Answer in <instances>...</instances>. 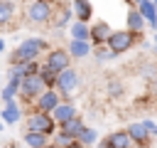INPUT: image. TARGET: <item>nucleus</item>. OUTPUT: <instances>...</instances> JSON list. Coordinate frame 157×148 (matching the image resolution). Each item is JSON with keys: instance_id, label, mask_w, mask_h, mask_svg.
<instances>
[{"instance_id": "nucleus-22", "label": "nucleus", "mask_w": 157, "mask_h": 148, "mask_svg": "<svg viewBox=\"0 0 157 148\" xmlns=\"http://www.w3.org/2000/svg\"><path fill=\"white\" fill-rule=\"evenodd\" d=\"M49 141H52V138H47V136H42V133H32V131H25V133H22L25 148H44Z\"/></svg>"}, {"instance_id": "nucleus-4", "label": "nucleus", "mask_w": 157, "mask_h": 148, "mask_svg": "<svg viewBox=\"0 0 157 148\" xmlns=\"http://www.w3.org/2000/svg\"><path fill=\"white\" fill-rule=\"evenodd\" d=\"M78 86H81V74H78V69H74V67L64 69V72L56 76V91H59L61 101H71V99H74L71 94L78 91Z\"/></svg>"}, {"instance_id": "nucleus-12", "label": "nucleus", "mask_w": 157, "mask_h": 148, "mask_svg": "<svg viewBox=\"0 0 157 148\" xmlns=\"http://www.w3.org/2000/svg\"><path fill=\"white\" fill-rule=\"evenodd\" d=\"M110 35H113V27L105 20H98V22L91 25V44L93 47H103L110 39Z\"/></svg>"}, {"instance_id": "nucleus-25", "label": "nucleus", "mask_w": 157, "mask_h": 148, "mask_svg": "<svg viewBox=\"0 0 157 148\" xmlns=\"http://www.w3.org/2000/svg\"><path fill=\"white\" fill-rule=\"evenodd\" d=\"M56 76H59V74H54L52 69H47V67L42 64V69H39V79H42L44 89H56Z\"/></svg>"}, {"instance_id": "nucleus-39", "label": "nucleus", "mask_w": 157, "mask_h": 148, "mask_svg": "<svg viewBox=\"0 0 157 148\" xmlns=\"http://www.w3.org/2000/svg\"><path fill=\"white\" fill-rule=\"evenodd\" d=\"M152 52H155V57H157V47H152Z\"/></svg>"}, {"instance_id": "nucleus-14", "label": "nucleus", "mask_w": 157, "mask_h": 148, "mask_svg": "<svg viewBox=\"0 0 157 148\" xmlns=\"http://www.w3.org/2000/svg\"><path fill=\"white\" fill-rule=\"evenodd\" d=\"M135 7H137V12L142 15L145 25H147L152 32H157V5H155L152 0H137Z\"/></svg>"}, {"instance_id": "nucleus-32", "label": "nucleus", "mask_w": 157, "mask_h": 148, "mask_svg": "<svg viewBox=\"0 0 157 148\" xmlns=\"http://www.w3.org/2000/svg\"><path fill=\"white\" fill-rule=\"evenodd\" d=\"M150 91H152V94H155V96H157V76H155V79H152V81H150Z\"/></svg>"}, {"instance_id": "nucleus-5", "label": "nucleus", "mask_w": 157, "mask_h": 148, "mask_svg": "<svg viewBox=\"0 0 157 148\" xmlns=\"http://www.w3.org/2000/svg\"><path fill=\"white\" fill-rule=\"evenodd\" d=\"M137 42H142V37H140V35H132V32H128V30L123 27V30H113V35H110V39L105 42V47L113 49L115 54H125V52H130Z\"/></svg>"}, {"instance_id": "nucleus-18", "label": "nucleus", "mask_w": 157, "mask_h": 148, "mask_svg": "<svg viewBox=\"0 0 157 148\" xmlns=\"http://www.w3.org/2000/svg\"><path fill=\"white\" fill-rule=\"evenodd\" d=\"M17 2L12 0H0V27H10L12 20L17 17Z\"/></svg>"}, {"instance_id": "nucleus-24", "label": "nucleus", "mask_w": 157, "mask_h": 148, "mask_svg": "<svg viewBox=\"0 0 157 148\" xmlns=\"http://www.w3.org/2000/svg\"><path fill=\"white\" fill-rule=\"evenodd\" d=\"M83 116H76V118H71L69 123H64V126H59V131H64L66 136H71V138H78V133L83 131Z\"/></svg>"}, {"instance_id": "nucleus-38", "label": "nucleus", "mask_w": 157, "mask_h": 148, "mask_svg": "<svg viewBox=\"0 0 157 148\" xmlns=\"http://www.w3.org/2000/svg\"><path fill=\"white\" fill-rule=\"evenodd\" d=\"M2 128H5V123H2V121H0V133H2Z\"/></svg>"}, {"instance_id": "nucleus-28", "label": "nucleus", "mask_w": 157, "mask_h": 148, "mask_svg": "<svg viewBox=\"0 0 157 148\" xmlns=\"http://www.w3.org/2000/svg\"><path fill=\"white\" fill-rule=\"evenodd\" d=\"M27 74H25V64H10L7 67V79H17V81H22Z\"/></svg>"}, {"instance_id": "nucleus-37", "label": "nucleus", "mask_w": 157, "mask_h": 148, "mask_svg": "<svg viewBox=\"0 0 157 148\" xmlns=\"http://www.w3.org/2000/svg\"><path fill=\"white\" fill-rule=\"evenodd\" d=\"M152 138H157V126H155V131H152Z\"/></svg>"}, {"instance_id": "nucleus-15", "label": "nucleus", "mask_w": 157, "mask_h": 148, "mask_svg": "<svg viewBox=\"0 0 157 148\" xmlns=\"http://www.w3.org/2000/svg\"><path fill=\"white\" fill-rule=\"evenodd\" d=\"M71 10H74V20L91 25L93 20V2L91 0H71Z\"/></svg>"}, {"instance_id": "nucleus-9", "label": "nucleus", "mask_w": 157, "mask_h": 148, "mask_svg": "<svg viewBox=\"0 0 157 148\" xmlns=\"http://www.w3.org/2000/svg\"><path fill=\"white\" fill-rule=\"evenodd\" d=\"M74 22V10H71V2H54V17H52V25L54 30H64Z\"/></svg>"}, {"instance_id": "nucleus-11", "label": "nucleus", "mask_w": 157, "mask_h": 148, "mask_svg": "<svg viewBox=\"0 0 157 148\" xmlns=\"http://www.w3.org/2000/svg\"><path fill=\"white\" fill-rule=\"evenodd\" d=\"M22 116H25V109H22V104L15 99V101H10V104H2V109H0V121L2 123H7V126H15V123H20L22 121Z\"/></svg>"}, {"instance_id": "nucleus-10", "label": "nucleus", "mask_w": 157, "mask_h": 148, "mask_svg": "<svg viewBox=\"0 0 157 148\" xmlns=\"http://www.w3.org/2000/svg\"><path fill=\"white\" fill-rule=\"evenodd\" d=\"M61 104V96H59V91L56 89H47L37 101H34V106H32V111H39V113H49L52 116V111L56 109Z\"/></svg>"}, {"instance_id": "nucleus-26", "label": "nucleus", "mask_w": 157, "mask_h": 148, "mask_svg": "<svg viewBox=\"0 0 157 148\" xmlns=\"http://www.w3.org/2000/svg\"><path fill=\"white\" fill-rule=\"evenodd\" d=\"M118 54L113 52V49H108L105 44L103 47H93V59L96 62H110V59H115Z\"/></svg>"}, {"instance_id": "nucleus-31", "label": "nucleus", "mask_w": 157, "mask_h": 148, "mask_svg": "<svg viewBox=\"0 0 157 148\" xmlns=\"http://www.w3.org/2000/svg\"><path fill=\"white\" fill-rule=\"evenodd\" d=\"M96 148H113V146H110V141H108V136H105V138H98V146H96Z\"/></svg>"}, {"instance_id": "nucleus-1", "label": "nucleus", "mask_w": 157, "mask_h": 148, "mask_svg": "<svg viewBox=\"0 0 157 148\" xmlns=\"http://www.w3.org/2000/svg\"><path fill=\"white\" fill-rule=\"evenodd\" d=\"M49 49H52V47H49V42H47L44 37H25V39L15 47V52H12V57H10V64L39 62V57H44Z\"/></svg>"}, {"instance_id": "nucleus-34", "label": "nucleus", "mask_w": 157, "mask_h": 148, "mask_svg": "<svg viewBox=\"0 0 157 148\" xmlns=\"http://www.w3.org/2000/svg\"><path fill=\"white\" fill-rule=\"evenodd\" d=\"M2 49H5V39L0 37V54H2Z\"/></svg>"}, {"instance_id": "nucleus-23", "label": "nucleus", "mask_w": 157, "mask_h": 148, "mask_svg": "<svg viewBox=\"0 0 157 148\" xmlns=\"http://www.w3.org/2000/svg\"><path fill=\"white\" fill-rule=\"evenodd\" d=\"M108 141H110L113 148H135V143H132V138L128 136L125 128H123V131H113V133L108 136Z\"/></svg>"}, {"instance_id": "nucleus-19", "label": "nucleus", "mask_w": 157, "mask_h": 148, "mask_svg": "<svg viewBox=\"0 0 157 148\" xmlns=\"http://www.w3.org/2000/svg\"><path fill=\"white\" fill-rule=\"evenodd\" d=\"M69 37L71 39H78V42H91V25H83V22H71L69 25Z\"/></svg>"}, {"instance_id": "nucleus-36", "label": "nucleus", "mask_w": 157, "mask_h": 148, "mask_svg": "<svg viewBox=\"0 0 157 148\" xmlns=\"http://www.w3.org/2000/svg\"><path fill=\"white\" fill-rule=\"evenodd\" d=\"M44 148H56V146H54V143H52V141H49V143H47V146H44Z\"/></svg>"}, {"instance_id": "nucleus-29", "label": "nucleus", "mask_w": 157, "mask_h": 148, "mask_svg": "<svg viewBox=\"0 0 157 148\" xmlns=\"http://www.w3.org/2000/svg\"><path fill=\"white\" fill-rule=\"evenodd\" d=\"M108 94H110V96H120V94H123V84L115 81V79L108 81Z\"/></svg>"}, {"instance_id": "nucleus-21", "label": "nucleus", "mask_w": 157, "mask_h": 148, "mask_svg": "<svg viewBox=\"0 0 157 148\" xmlns=\"http://www.w3.org/2000/svg\"><path fill=\"white\" fill-rule=\"evenodd\" d=\"M83 148H96L98 146V131L93 128V126H83V131L78 133V138H76Z\"/></svg>"}, {"instance_id": "nucleus-40", "label": "nucleus", "mask_w": 157, "mask_h": 148, "mask_svg": "<svg viewBox=\"0 0 157 148\" xmlns=\"http://www.w3.org/2000/svg\"><path fill=\"white\" fill-rule=\"evenodd\" d=\"M155 5H157V2H155Z\"/></svg>"}, {"instance_id": "nucleus-17", "label": "nucleus", "mask_w": 157, "mask_h": 148, "mask_svg": "<svg viewBox=\"0 0 157 148\" xmlns=\"http://www.w3.org/2000/svg\"><path fill=\"white\" fill-rule=\"evenodd\" d=\"M125 131H128V136L132 138V143H135V146H147V143H150V138H152V136H150V131L142 126V121L130 123Z\"/></svg>"}, {"instance_id": "nucleus-27", "label": "nucleus", "mask_w": 157, "mask_h": 148, "mask_svg": "<svg viewBox=\"0 0 157 148\" xmlns=\"http://www.w3.org/2000/svg\"><path fill=\"white\" fill-rule=\"evenodd\" d=\"M74 141H76V138H71V136H66L64 131H56V133H54V138H52V143H54L56 148H69V146H71Z\"/></svg>"}, {"instance_id": "nucleus-20", "label": "nucleus", "mask_w": 157, "mask_h": 148, "mask_svg": "<svg viewBox=\"0 0 157 148\" xmlns=\"http://www.w3.org/2000/svg\"><path fill=\"white\" fill-rule=\"evenodd\" d=\"M20 84H22V81H17V79H7L5 86H0V99H2V104H10V101H15V96H20Z\"/></svg>"}, {"instance_id": "nucleus-2", "label": "nucleus", "mask_w": 157, "mask_h": 148, "mask_svg": "<svg viewBox=\"0 0 157 148\" xmlns=\"http://www.w3.org/2000/svg\"><path fill=\"white\" fill-rule=\"evenodd\" d=\"M25 17L29 25H49L54 17V2L49 0H29L25 5Z\"/></svg>"}, {"instance_id": "nucleus-13", "label": "nucleus", "mask_w": 157, "mask_h": 148, "mask_svg": "<svg viewBox=\"0 0 157 148\" xmlns=\"http://www.w3.org/2000/svg\"><path fill=\"white\" fill-rule=\"evenodd\" d=\"M76 116H78V111H76V104H74V101H61V104L52 111V118H54L56 126H64V123H69V121L76 118Z\"/></svg>"}, {"instance_id": "nucleus-16", "label": "nucleus", "mask_w": 157, "mask_h": 148, "mask_svg": "<svg viewBox=\"0 0 157 148\" xmlns=\"http://www.w3.org/2000/svg\"><path fill=\"white\" fill-rule=\"evenodd\" d=\"M66 52H69V57H71V59H86V57H91V54H93V44H91V42L69 39Z\"/></svg>"}, {"instance_id": "nucleus-6", "label": "nucleus", "mask_w": 157, "mask_h": 148, "mask_svg": "<svg viewBox=\"0 0 157 148\" xmlns=\"http://www.w3.org/2000/svg\"><path fill=\"white\" fill-rule=\"evenodd\" d=\"M71 62H74V59L69 57V52H66V47H52V49H49V52L44 54V62H42V64H44L47 69H52L54 74H61L64 69H69V67H74Z\"/></svg>"}, {"instance_id": "nucleus-35", "label": "nucleus", "mask_w": 157, "mask_h": 148, "mask_svg": "<svg viewBox=\"0 0 157 148\" xmlns=\"http://www.w3.org/2000/svg\"><path fill=\"white\" fill-rule=\"evenodd\" d=\"M152 47H157V32H155V37H152Z\"/></svg>"}, {"instance_id": "nucleus-7", "label": "nucleus", "mask_w": 157, "mask_h": 148, "mask_svg": "<svg viewBox=\"0 0 157 148\" xmlns=\"http://www.w3.org/2000/svg\"><path fill=\"white\" fill-rule=\"evenodd\" d=\"M44 91H47V89H44L39 74H34V76H25L22 84H20V99H22L25 104H32V106H34V101H37Z\"/></svg>"}, {"instance_id": "nucleus-8", "label": "nucleus", "mask_w": 157, "mask_h": 148, "mask_svg": "<svg viewBox=\"0 0 157 148\" xmlns=\"http://www.w3.org/2000/svg\"><path fill=\"white\" fill-rule=\"evenodd\" d=\"M125 30H128V32H132V35H140V37H145V30H147V25H145V20H142V15L137 12V7H135V2H132V0H128Z\"/></svg>"}, {"instance_id": "nucleus-3", "label": "nucleus", "mask_w": 157, "mask_h": 148, "mask_svg": "<svg viewBox=\"0 0 157 148\" xmlns=\"http://www.w3.org/2000/svg\"><path fill=\"white\" fill-rule=\"evenodd\" d=\"M25 131L32 133H42L47 138H54V133L59 131V126L54 123V118L49 113H39V111H29L25 116Z\"/></svg>"}, {"instance_id": "nucleus-33", "label": "nucleus", "mask_w": 157, "mask_h": 148, "mask_svg": "<svg viewBox=\"0 0 157 148\" xmlns=\"http://www.w3.org/2000/svg\"><path fill=\"white\" fill-rule=\"evenodd\" d=\"M69 148H83V146H81V143H78V141H74V143H71V146H69Z\"/></svg>"}, {"instance_id": "nucleus-30", "label": "nucleus", "mask_w": 157, "mask_h": 148, "mask_svg": "<svg viewBox=\"0 0 157 148\" xmlns=\"http://www.w3.org/2000/svg\"><path fill=\"white\" fill-rule=\"evenodd\" d=\"M142 126H145V128L150 131V136H152V131H155V126H157V123H155L152 118H142Z\"/></svg>"}]
</instances>
